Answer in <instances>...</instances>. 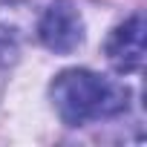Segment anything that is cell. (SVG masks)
Here are the masks:
<instances>
[{"mask_svg":"<svg viewBox=\"0 0 147 147\" xmlns=\"http://www.w3.org/2000/svg\"><path fill=\"white\" fill-rule=\"evenodd\" d=\"M52 104L66 127H84L90 121L121 115L130 107V90L92 69H63L55 75Z\"/></svg>","mask_w":147,"mask_h":147,"instance_id":"6da1fadb","label":"cell"},{"mask_svg":"<svg viewBox=\"0 0 147 147\" xmlns=\"http://www.w3.org/2000/svg\"><path fill=\"white\" fill-rule=\"evenodd\" d=\"M38 38L55 55H69L81 49L87 38V26L75 0H55L38 20Z\"/></svg>","mask_w":147,"mask_h":147,"instance_id":"7a4b0ae2","label":"cell"},{"mask_svg":"<svg viewBox=\"0 0 147 147\" xmlns=\"http://www.w3.org/2000/svg\"><path fill=\"white\" fill-rule=\"evenodd\" d=\"M107 61L118 72H138L144 63V15L136 12L118 23L107 38Z\"/></svg>","mask_w":147,"mask_h":147,"instance_id":"3957f363","label":"cell"}]
</instances>
